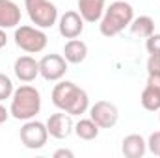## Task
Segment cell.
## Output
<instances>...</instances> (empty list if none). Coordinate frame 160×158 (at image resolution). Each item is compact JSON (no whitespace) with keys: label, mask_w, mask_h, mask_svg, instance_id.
I'll return each instance as SVG.
<instances>
[{"label":"cell","mask_w":160,"mask_h":158,"mask_svg":"<svg viewBox=\"0 0 160 158\" xmlns=\"http://www.w3.org/2000/svg\"><path fill=\"white\" fill-rule=\"evenodd\" d=\"M52 104L58 110L67 112L69 116H82L89 108V97L75 82L65 80V82H60V84L54 86V89H52Z\"/></svg>","instance_id":"cell-1"},{"label":"cell","mask_w":160,"mask_h":158,"mask_svg":"<svg viewBox=\"0 0 160 158\" xmlns=\"http://www.w3.org/2000/svg\"><path fill=\"white\" fill-rule=\"evenodd\" d=\"M132 19H134V9L128 2H125V0L112 2L101 17L99 30L104 37H114V36L121 34L127 26H130Z\"/></svg>","instance_id":"cell-2"},{"label":"cell","mask_w":160,"mask_h":158,"mask_svg":"<svg viewBox=\"0 0 160 158\" xmlns=\"http://www.w3.org/2000/svg\"><path fill=\"white\" fill-rule=\"evenodd\" d=\"M41 110V93L34 86H21L13 91L11 95V106L9 114L11 117L19 121H28L34 119Z\"/></svg>","instance_id":"cell-3"},{"label":"cell","mask_w":160,"mask_h":158,"mask_svg":"<svg viewBox=\"0 0 160 158\" xmlns=\"http://www.w3.org/2000/svg\"><path fill=\"white\" fill-rule=\"evenodd\" d=\"M30 21L38 28H50L58 21V7L50 0H24Z\"/></svg>","instance_id":"cell-4"},{"label":"cell","mask_w":160,"mask_h":158,"mask_svg":"<svg viewBox=\"0 0 160 158\" xmlns=\"http://www.w3.org/2000/svg\"><path fill=\"white\" fill-rule=\"evenodd\" d=\"M15 43L19 48H22L24 52H30V54H36L45 50L48 37L47 34L39 30V28H34V26H19L15 30Z\"/></svg>","instance_id":"cell-5"},{"label":"cell","mask_w":160,"mask_h":158,"mask_svg":"<svg viewBox=\"0 0 160 158\" xmlns=\"http://www.w3.org/2000/svg\"><path fill=\"white\" fill-rule=\"evenodd\" d=\"M19 136H21V141L26 149H41V147H45V143L48 140V130H47L45 123L28 119L21 126Z\"/></svg>","instance_id":"cell-6"},{"label":"cell","mask_w":160,"mask_h":158,"mask_svg":"<svg viewBox=\"0 0 160 158\" xmlns=\"http://www.w3.org/2000/svg\"><path fill=\"white\" fill-rule=\"evenodd\" d=\"M67 73V60L60 54H47L39 60V75L48 82L62 80Z\"/></svg>","instance_id":"cell-7"},{"label":"cell","mask_w":160,"mask_h":158,"mask_svg":"<svg viewBox=\"0 0 160 158\" xmlns=\"http://www.w3.org/2000/svg\"><path fill=\"white\" fill-rule=\"evenodd\" d=\"M89 117L99 125V128H112L119 119V110L108 101H99L89 108Z\"/></svg>","instance_id":"cell-8"},{"label":"cell","mask_w":160,"mask_h":158,"mask_svg":"<svg viewBox=\"0 0 160 158\" xmlns=\"http://www.w3.org/2000/svg\"><path fill=\"white\" fill-rule=\"evenodd\" d=\"M47 130H48V136L56 138V140H65L73 130H75V125H73V119L67 112H60V114H52L50 117L47 119Z\"/></svg>","instance_id":"cell-9"},{"label":"cell","mask_w":160,"mask_h":158,"mask_svg":"<svg viewBox=\"0 0 160 158\" xmlns=\"http://www.w3.org/2000/svg\"><path fill=\"white\" fill-rule=\"evenodd\" d=\"M60 34L65 39H77L84 32V19L78 11H65L60 17Z\"/></svg>","instance_id":"cell-10"},{"label":"cell","mask_w":160,"mask_h":158,"mask_svg":"<svg viewBox=\"0 0 160 158\" xmlns=\"http://www.w3.org/2000/svg\"><path fill=\"white\" fill-rule=\"evenodd\" d=\"M13 71L21 82H34L39 77V62H36L32 56H21L15 60Z\"/></svg>","instance_id":"cell-11"},{"label":"cell","mask_w":160,"mask_h":158,"mask_svg":"<svg viewBox=\"0 0 160 158\" xmlns=\"http://www.w3.org/2000/svg\"><path fill=\"white\" fill-rule=\"evenodd\" d=\"M21 22V7L13 0H0V28H15Z\"/></svg>","instance_id":"cell-12"},{"label":"cell","mask_w":160,"mask_h":158,"mask_svg":"<svg viewBox=\"0 0 160 158\" xmlns=\"http://www.w3.org/2000/svg\"><path fill=\"white\" fill-rule=\"evenodd\" d=\"M147 151V141L140 134H128L121 141V153L127 158H142Z\"/></svg>","instance_id":"cell-13"},{"label":"cell","mask_w":160,"mask_h":158,"mask_svg":"<svg viewBox=\"0 0 160 158\" xmlns=\"http://www.w3.org/2000/svg\"><path fill=\"white\" fill-rule=\"evenodd\" d=\"M104 2L106 0H78V13L86 22H97L104 13Z\"/></svg>","instance_id":"cell-14"},{"label":"cell","mask_w":160,"mask_h":158,"mask_svg":"<svg viewBox=\"0 0 160 158\" xmlns=\"http://www.w3.org/2000/svg\"><path fill=\"white\" fill-rule=\"evenodd\" d=\"M88 56V45L80 39H69L63 47V58L67 63H82Z\"/></svg>","instance_id":"cell-15"},{"label":"cell","mask_w":160,"mask_h":158,"mask_svg":"<svg viewBox=\"0 0 160 158\" xmlns=\"http://www.w3.org/2000/svg\"><path fill=\"white\" fill-rule=\"evenodd\" d=\"M130 32L134 36H140V37H149L151 34H155V21L149 17V15H140L136 19H132L130 22Z\"/></svg>","instance_id":"cell-16"},{"label":"cell","mask_w":160,"mask_h":158,"mask_svg":"<svg viewBox=\"0 0 160 158\" xmlns=\"http://www.w3.org/2000/svg\"><path fill=\"white\" fill-rule=\"evenodd\" d=\"M75 132L80 140H86V141H91L99 136V125L93 121V119H80L78 123L75 125Z\"/></svg>","instance_id":"cell-17"},{"label":"cell","mask_w":160,"mask_h":158,"mask_svg":"<svg viewBox=\"0 0 160 158\" xmlns=\"http://www.w3.org/2000/svg\"><path fill=\"white\" fill-rule=\"evenodd\" d=\"M140 101H142V106L149 112H158L160 110V91L153 89L151 86H145Z\"/></svg>","instance_id":"cell-18"},{"label":"cell","mask_w":160,"mask_h":158,"mask_svg":"<svg viewBox=\"0 0 160 158\" xmlns=\"http://www.w3.org/2000/svg\"><path fill=\"white\" fill-rule=\"evenodd\" d=\"M13 82L11 78L8 77V75H2L0 73V102L2 101H6V99H9L11 95H13Z\"/></svg>","instance_id":"cell-19"},{"label":"cell","mask_w":160,"mask_h":158,"mask_svg":"<svg viewBox=\"0 0 160 158\" xmlns=\"http://www.w3.org/2000/svg\"><path fill=\"white\" fill-rule=\"evenodd\" d=\"M145 48L149 54H160V34H151L145 41Z\"/></svg>","instance_id":"cell-20"},{"label":"cell","mask_w":160,"mask_h":158,"mask_svg":"<svg viewBox=\"0 0 160 158\" xmlns=\"http://www.w3.org/2000/svg\"><path fill=\"white\" fill-rule=\"evenodd\" d=\"M147 149L155 155V156H160V130L153 132L147 140Z\"/></svg>","instance_id":"cell-21"},{"label":"cell","mask_w":160,"mask_h":158,"mask_svg":"<svg viewBox=\"0 0 160 158\" xmlns=\"http://www.w3.org/2000/svg\"><path fill=\"white\" fill-rule=\"evenodd\" d=\"M147 73L149 75H160V54H151L147 60Z\"/></svg>","instance_id":"cell-22"},{"label":"cell","mask_w":160,"mask_h":158,"mask_svg":"<svg viewBox=\"0 0 160 158\" xmlns=\"http://www.w3.org/2000/svg\"><path fill=\"white\" fill-rule=\"evenodd\" d=\"M147 86H151L153 89L160 91V75H149V80H147Z\"/></svg>","instance_id":"cell-23"},{"label":"cell","mask_w":160,"mask_h":158,"mask_svg":"<svg viewBox=\"0 0 160 158\" xmlns=\"http://www.w3.org/2000/svg\"><path fill=\"white\" fill-rule=\"evenodd\" d=\"M73 156H75V153L69 151V149H58L54 153V158H73Z\"/></svg>","instance_id":"cell-24"},{"label":"cell","mask_w":160,"mask_h":158,"mask_svg":"<svg viewBox=\"0 0 160 158\" xmlns=\"http://www.w3.org/2000/svg\"><path fill=\"white\" fill-rule=\"evenodd\" d=\"M9 116H11V114H9V110H6V106H2V104H0V125H2V123H6Z\"/></svg>","instance_id":"cell-25"},{"label":"cell","mask_w":160,"mask_h":158,"mask_svg":"<svg viewBox=\"0 0 160 158\" xmlns=\"http://www.w3.org/2000/svg\"><path fill=\"white\" fill-rule=\"evenodd\" d=\"M6 45H8V36H6L4 28H0V48H4Z\"/></svg>","instance_id":"cell-26"},{"label":"cell","mask_w":160,"mask_h":158,"mask_svg":"<svg viewBox=\"0 0 160 158\" xmlns=\"http://www.w3.org/2000/svg\"><path fill=\"white\" fill-rule=\"evenodd\" d=\"M158 119H160V117H158Z\"/></svg>","instance_id":"cell-27"}]
</instances>
